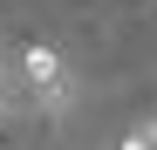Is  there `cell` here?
Wrapping results in <instances>:
<instances>
[{
  "mask_svg": "<svg viewBox=\"0 0 157 150\" xmlns=\"http://www.w3.org/2000/svg\"><path fill=\"white\" fill-rule=\"evenodd\" d=\"M21 68H28V96H34V109L62 123V116L75 109V75H68V62H62L48 41H34L28 55H21Z\"/></svg>",
  "mask_w": 157,
  "mask_h": 150,
  "instance_id": "cell-1",
  "label": "cell"
},
{
  "mask_svg": "<svg viewBox=\"0 0 157 150\" xmlns=\"http://www.w3.org/2000/svg\"><path fill=\"white\" fill-rule=\"evenodd\" d=\"M116 150H157V116H144V123H130Z\"/></svg>",
  "mask_w": 157,
  "mask_h": 150,
  "instance_id": "cell-2",
  "label": "cell"
},
{
  "mask_svg": "<svg viewBox=\"0 0 157 150\" xmlns=\"http://www.w3.org/2000/svg\"><path fill=\"white\" fill-rule=\"evenodd\" d=\"M0 109H7V96H0Z\"/></svg>",
  "mask_w": 157,
  "mask_h": 150,
  "instance_id": "cell-3",
  "label": "cell"
}]
</instances>
